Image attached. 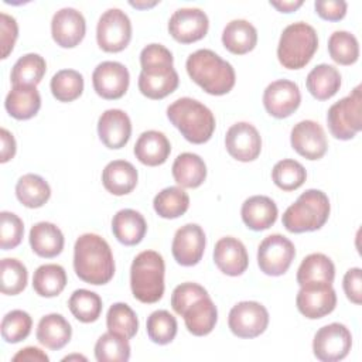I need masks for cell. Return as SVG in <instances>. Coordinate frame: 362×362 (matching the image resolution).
Returning <instances> with one entry per match:
<instances>
[{"label":"cell","mask_w":362,"mask_h":362,"mask_svg":"<svg viewBox=\"0 0 362 362\" xmlns=\"http://www.w3.org/2000/svg\"><path fill=\"white\" fill-rule=\"evenodd\" d=\"M329 57L339 65H352L359 58V44L348 31H334L328 38Z\"/></svg>","instance_id":"cell-43"},{"label":"cell","mask_w":362,"mask_h":362,"mask_svg":"<svg viewBox=\"0 0 362 362\" xmlns=\"http://www.w3.org/2000/svg\"><path fill=\"white\" fill-rule=\"evenodd\" d=\"M132 40V23L120 8L106 10L96 25V41L106 52L123 51Z\"/></svg>","instance_id":"cell-9"},{"label":"cell","mask_w":362,"mask_h":362,"mask_svg":"<svg viewBox=\"0 0 362 362\" xmlns=\"http://www.w3.org/2000/svg\"><path fill=\"white\" fill-rule=\"evenodd\" d=\"M168 120L194 144L206 143L215 130L214 113L192 98H180L167 107Z\"/></svg>","instance_id":"cell-4"},{"label":"cell","mask_w":362,"mask_h":362,"mask_svg":"<svg viewBox=\"0 0 362 362\" xmlns=\"http://www.w3.org/2000/svg\"><path fill=\"white\" fill-rule=\"evenodd\" d=\"M209 28L205 11L195 7L178 8L168 20V33L181 44H191L204 38Z\"/></svg>","instance_id":"cell-14"},{"label":"cell","mask_w":362,"mask_h":362,"mask_svg":"<svg viewBox=\"0 0 362 362\" xmlns=\"http://www.w3.org/2000/svg\"><path fill=\"white\" fill-rule=\"evenodd\" d=\"M74 269L85 283L93 286L109 283L115 274V260L109 243L96 233L81 235L74 246Z\"/></svg>","instance_id":"cell-2"},{"label":"cell","mask_w":362,"mask_h":362,"mask_svg":"<svg viewBox=\"0 0 362 362\" xmlns=\"http://www.w3.org/2000/svg\"><path fill=\"white\" fill-rule=\"evenodd\" d=\"M24 235L23 221L13 212L3 211L0 214V247L10 250L17 247Z\"/></svg>","instance_id":"cell-48"},{"label":"cell","mask_w":362,"mask_h":362,"mask_svg":"<svg viewBox=\"0 0 362 362\" xmlns=\"http://www.w3.org/2000/svg\"><path fill=\"white\" fill-rule=\"evenodd\" d=\"M189 78L206 93L221 96L232 90L236 75L233 66L212 49H197L185 62Z\"/></svg>","instance_id":"cell-3"},{"label":"cell","mask_w":362,"mask_h":362,"mask_svg":"<svg viewBox=\"0 0 362 362\" xmlns=\"http://www.w3.org/2000/svg\"><path fill=\"white\" fill-rule=\"evenodd\" d=\"M0 141H1L0 161L1 163H7L16 154V140H14V136L7 129L3 127L0 130Z\"/></svg>","instance_id":"cell-53"},{"label":"cell","mask_w":362,"mask_h":362,"mask_svg":"<svg viewBox=\"0 0 362 362\" xmlns=\"http://www.w3.org/2000/svg\"><path fill=\"white\" fill-rule=\"evenodd\" d=\"M296 304L305 318L318 320L334 311L337 294L331 283H308L300 286Z\"/></svg>","instance_id":"cell-13"},{"label":"cell","mask_w":362,"mask_h":362,"mask_svg":"<svg viewBox=\"0 0 362 362\" xmlns=\"http://www.w3.org/2000/svg\"><path fill=\"white\" fill-rule=\"evenodd\" d=\"M308 92L318 100H327L332 98L341 88L339 71L328 64H320L314 66L305 79Z\"/></svg>","instance_id":"cell-32"},{"label":"cell","mask_w":362,"mask_h":362,"mask_svg":"<svg viewBox=\"0 0 362 362\" xmlns=\"http://www.w3.org/2000/svg\"><path fill=\"white\" fill-rule=\"evenodd\" d=\"M291 147L307 160L321 158L328 148L324 129L314 120H301L291 129Z\"/></svg>","instance_id":"cell-19"},{"label":"cell","mask_w":362,"mask_h":362,"mask_svg":"<svg viewBox=\"0 0 362 362\" xmlns=\"http://www.w3.org/2000/svg\"><path fill=\"white\" fill-rule=\"evenodd\" d=\"M157 3H158V1H129L130 6H133V7H136V8H140V10L148 8V7H154Z\"/></svg>","instance_id":"cell-56"},{"label":"cell","mask_w":362,"mask_h":362,"mask_svg":"<svg viewBox=\"0 0 362 362\" xmlns=\"http://www.w3.org/2000/svg\"><path fill=\"white\" fill-rule=\"evenodd\" d=\"M173 62V54L161 44H148L141 49L137 85L146 98L163 99L177 89L180 78Z\"/></svg>","instance_id":"cell-1"},{"label":"cell","mask_w":362,"mask_h":362,"mask_svg":"<svg viewBox=\"0 0 362 362\" xmlns=\"http://www.w3.org/2000/svg\"><path fill=\"white\" fill-rule=\"evenodd\" d=\"M315 13L328 21H339L345 17L348 4L344 0H317L314 3Z\"/></svg>","instance_id":"cell-52"},{"label":"cell","mask_w":362,"mask_h":362,"mask_svg":"<svg viewBox=\"0 0 362 362\" xmlns=\"http://www.w3.org/2000/svg\"><path fill=\"white\" fill-rule=\"evenodd\" d=\"M164 259L156 250L140 252L130 267V287L136 300L157 303L164 294Z\"/></svg>","instance_id":"cell-5"},{"label":"cell","mask_w":362,"mask_h":362,"mask_svg":"<svg viewBox=\"0 0 362 362\" xmlns=\"http://www.w3.org/2000/svg\"><path fill=\"white\" fill-rule=\"evenodd\" d=\"M68 307L78 321L88 324L95 322L100 317L103 305L99 294L86 288H79L71 294Z\"/></svg>","instance_id":"cell-39"},{"label":"cell","mask_w":362,"mask_h":362,"mask_svg":"<svg viewBox=\"0 0 362 362\" xmlns=\"http://www.w3.org/2000/svg\"><path fill=\"white\" fill-rule=\"evenodd\" d=\"M307 178V171L301 163L284 158L274 164L272 170L273 182L283 191H294L300 188Z\"/></svg>","instance_id":"cell-44"},{"label":"cell","mask_w":362,"mask_h":362,"mask_svg":"<svg viewBox=\"0 0 362 362\" xmlns=\"http://www.w3.org/2000/svg\"><path fill=\"white\" fill-rule=\"evenodd\" d=\"M72 359H76V361H86V358H85L83 355H78V354L68 355V356H65L62 361H72Z\"/></svg>","instance_id":"cell-57"},{"label":"cell","mask_w":362,"mask_h":362,"mask_svg":"<svg viewBox=\"0 0 362 362\" xmlns=\"http://www.w3.org/2000/svg\"><path fill=\"white\" fill-rule=\"evenodd\" d=\"M296 256V247L290 239L280 233L264 238L257 249V264L267 276L284 274Z\"/></svg>","instance_id":"cell-10"},{"label":"cell","mask_w":362,"mask_h":362,"mask_svg":"<svg viewBox=\"0 0 362 362\" xmlns=\"http://www.w3.org/2000/svg\"><path fill=\"white\" fill-rule=\"evenodd\" d=\"M18 37V25L13 16L0 13V41H1V58L6 59L13 51L16 40Z\"/></svg>","instance_id":"cell-50"},{"label":"cell","mask_w":362,"mask_h":362,"mask_svg":"<svg viewBox=\"0 0 362 362\" xmlns=\"http://www.w3.org/2000/svg\"><path fill=\"white\" fill-rule=\"evenodd\" d=\"M277 205L266 195L249 197L240 209L243 223L252 230H264L274 225L277 219Z\"/></svg>","instance_id":"cell-23"},{"label":"cell","mask_w":362,"mask_h":362,"mask_svg":"<svg viewBox=\"0 0 362 362\" xmlns=\"http://www.w3.org/2000/svg\"><path fill=\"white\" fill-rule=\"evenodd\" d=\"M329 199L320 189L304 191L283 214V226L291 233L313 232L325 225L329 216Z\"/></svg>","instance_id":"cell-6"},{"label":"cell","mask_w":362,"mask_h":362,"mask_svg":"<svg viewBox=\"0 0 362 362\" xmlns=\"http://www.w3.org/2000/svg\"><path fill=\"white\" fill-rule=\"evenodd\" d=\"M209 296L208 291L198 283H181L177 286L171 294V307L178 314L182 315V313L197 300Z\"/></svg>","instance_id":"cell-49"},{"label":"cell","mask_w":362,"mask_h":362,"mask_svg":"<svg viewBox=\"0 0 362 362\" xmlns=\"http://www.w3.org/2000/svg\"><path fill=\"white\" fill-rule=\"evenodd\" d=\"M318 48L317 31L313 25L297 21L287 25L279 40L277 58L287 69L304 68Z\"/></svg>","instance_id":"cell-7"},{"label":"cell","mask_w":362,"mask_h":362,"mask_svg":"<svg viewBox=\"0 0 362 362\" xmlns=\"http://www.w3.org/2000/svg\"><path fill=\"white\" fill-rule=\"evenodd\" d=\"M137 170L126 160H113L103 168L102 182L106 191L113 195H126L132 192L137 184Z\"/></svg>","instance_id":"cell-28"},{"label":"cell","mask_w":362,"mask_h":362,"mask_svg":"<svg viewBox=\"0 0 362 362\" xmlns=\"http://www.w3.org/2000/svg\"><path fill=\"white\" fill-rule=\"evenodd\" d=\"M225 147L238 161H253L262 151V137L257 129L247 122L232 124L225 136Z\"/></svg>","instance_id":"cell-17"},{"label":"cell","mask_w":362,"mask_h":362,"mask_svg":"<svg viewBox=\"0 0 362 362\" xmlns=\"http://www.w3.org/2000/svg\"><path fill=\"white\" fill-rule=\"evenodd\" d=\"M270 6L277 8L281 13H291L296 11L298 7L303 6V0H290V1H270Z\"/></svg>","instance_id":"cell-55"},{"label":"cell","mask_w":362,"mask_h":362,"mask_svg":"<svg viewBox=\"0 0 362 362\" xmlns=\"http://www.w3.org/2000/svg\"><path fill=\"white\" fill-rule=\"evenodd\" d=\"M95 358L99 362H126L130 358V344L126 337L115 332L102 334L95 344Z\"/></svg>","instance_id":"cell-40"},{"label":"cell","mask_w":362,"mask_h":362,"mask_svg":"<svg viewBox=\"0 0 362 362\" xmlns=\"http://www.w3.org/2000/svg\"><path fill=\"white\" fill-rule=\"evenodd\" d=\"M222 44L232 54H247L257 44V31L247 20H232L222 31Z\"/></svg>","instance_id":"cell-31"},{"label":"cell","mask_w":362,"mask_h":362,"mask_svg":"<svg viewBox=\"0 0 362 362\" xmlns=\"http://www.w3.org/2000/svg\"><path fill=\"white\" fill-rule=\"evenodd\" d=\"M335 277V266L332 260L322 253H311L305 256L297 270V283L300 286L308 283H332Z\"/></svg>","instance_id":"cell-34"},{"label":"cell","mask_w":362,"mask_h":362,"mask_svg":"<svg viewBox=\"0 0 362 362\" xmlns=\"http://www.w3.org/2000/svg\"><path fill=\"white\" fill-rule=\"evenodd\" d=\"M153 206L158 216L164 219H175L187 212L189 197L180 187H167L154 197Z\"/></svg>","instance_id":"cell-38"},{"label":"cell","mask_w":362,"mask_h":362,"mask_svg":"<svg viewBox=\"0 0 362 362\" xmlns=\"http://www.w3.org/2000/svg\"><path fill=\"white\" fill-rule=\"evenodd\" d=\"M85 31V17L76 8L64 7L58 10L51 20L52 40L62 48L76 47L83 40Z\"/></svg>","instance_id":"cell-20"},{"label":"cell","mask_w":362,"mask_h":362,"mask_svg":"<svg viewBox=\"0 0 362 362\" xmlns=\"http://www.w3.org/2000/svg\"><path fill=\"white\" fill-rule=\"evenodd\" d=\"M112 232L122 245L134 246L143 240L147 232V223L140 212L126 208L113 216Z\"/></svg>","instance_id":"cell-27"},{"label":"cell","mask_w":362,"mask_h":362,"mask_svg":"<svg viewBox=\"0 0 362 362\" xmlns=\"http://www.w3.org/2000/svg\"><path fill=\"white\" fill-rule=\"evenodd\" d=\"M146 329L148 338L154 344L167 345L175 338L178 324L175 317L167 310H157L148 315Z\"/></svg>","instance_id":"cell-46"},{"label":"cell","mask_w":362,"mask_h":362,"mask_svg":"<svg viewBox=\"0 0 362 362\" xmlns=\"http://www.w3.org/2000/svg\"><path fill=\"white\" fill-rule=\"evenodd\" d=\"M171 153V144L164 133L157 130L143 132L136 144H134V156L136 158L148 167L161 165L167 161Z\"/></svg>","instance_id":"cell-24"},{"label":"cell","mask_w":362,"mask_h":362,"mask_svg":"<svg viewBox=\"0 0 362 362\" xmlns=\"http://www.w3.org/2000/svg\"><path fill=\"white\" fill-rule=\"evenodd\" d=\"M35 337L41 345H44L48 349L58 351L64 348L71 337H72V328L71 324L62 317L61 314L52 313L44 315L35 331Z\"/></svg>","instance_id":"cell-29"},{"label":"cell","mask_w":362,"mask_h":362,"mask_svg":"<svg viewBox=\"0 0 362 362\" xmlns=\"http://www.w3.org/2000/svg\"><path fill=\"white\" fill-rule=\"evenodd\" d=\"M173 177L184 188H198L206 178L204 160L194 153H181L173 163Z\"/></svg>","instance_id":"cell-33"},{"label":"cell","mask_w":362,"mask_h":362,"mask_svg":"<svg viewBox=\"0 0 362 362\" xmlns=\"http://www.w3.org/2000/svg\"><path fill=\"white\" fill-rule=\"evenodd\" d=\"M362 95L358 85L348 96L335 102L327 113V124L338 140H351L362 129Z\"/></svg>","instance_id":"cell-8"},{"label":"cell","mask_w":362,"mask_h":362,"mask_svg":"<svg viewBox=\"0 0 362 362\" xmlns=\"http://www.w3.org/2000/svg\"><path fill=\"white\" fill-rule=\"evenodd\" d=\"M28 280L27 267L17 259L6 257L0 263V290L3 294L16 296L21 293Z\"/></svg>","instance_id":"cell-45"},{"label":"cell","mask_w":362,"mask_h":362,"mask_svg":"<svg viewBox=\"0 0 362 362\" xmlns=\"http://www.w3.org/2000/svg\"><path fill=\"white\" fill-rule=\"evenodd\" d=\"M342 287L346 298L359 305L362 303V270L359 267L349 269L344 276Z\"/></svg>","instance_id":"cell-51"},{"label":"cell","mask_w":362,"mask_h":362,"mask_svg":"<svg viewBox=\"0 0 362 362\" xmlns=\"http://www.w3.org/2000/svg\"><path fill=\"white\" fill-rule=\"evenodd\" d=\"M300 102V88L288 79H277L269 83L263 92V106L276 119H284L293 115L298 109Z\"/></svg>","instance_id":"cell-15"},{"label":"cell","mask_w":362,"mask_h":362,"mask_svg":"<svg viewBox=\"0 0 362 362\" xmlns=\"http://www.w3.org/2000/svg\"><path fill=\"white\" fill-rule=\"evenodd\" d=\"M206 239L202 228L197 223H187L177 229L171 252L175 262L181 266H195L201 262L205 250Z\"/></svg>","instance_id":"cell-18"},{"label":"cell","mask_w":362,"mask_h":362,"mask_svg":"<svg viewBox=\"0 0 362 362\" xmlns=\"http://www.w3.org/2000/svg\"><path fill=\"white\" fill-rule=\"evenodd\" d=\"M66 286V272L62 266L49 263L40 266L33 276V288L41 297H55Z\"/></svg>","instance_id":"cell-36"},{"label":"cell","mask_w":362,"mask_h":362,"mask_svg":"<svg viewBox=\"0 0 362 362\" xmlns=\"http://www.w3.org/2000/svg\"><path fill=\"white\" fill-rule=\"evenodd\" d=\"M187 329L195 337H204L212 332L218 321V310L209 296L194 301L184 313Z\"/></svg>","instance_id":"cell-26"},{"label":"cell","mask_w":362,"mask_h":362,"mask_svg":"<svg viewBox=\"0 0 362 362\" xmlns=\"http://www.w3.org/2000/svg\"><path fill=\"white\" fill-rule=\"evenodd\" d=\"M30 246L40 257L51 259L64 249V235L61 229L51 222H38L30 229Z\"/></svg>","instance_id":"cell-30"},{"label":"cell","mask_w":362,"mask_h":362,"mask_svg":"<svg viewBox=\"0 0 362 362\" xmlns=\"http://www.w3.org/2000/svg\"><path fill=\"white\" fill-rule=\"evenodd\" d=\"M228 325L232 334L239 338H256L266 331L269 313L257 301H240L230 308Z\"/></svg>","instance_id":"cell-11"},{"label":"cell","mask_w":362,"mask_h":362,"mask_svg":"<svg viewBox=\"0 0 362 362\" xmlns=\"http://www.w3.org/2000/svg\"><path fill=\"white\" fill-rule=\"evenodd\" d=\"M352 346L351 331L339 322L321 327L313 341L314 356L322 362H335L344 359Z\"/></svg>","instance_id":"cell-12"},{"label":"cell","mask_w":362,"mask_h":362,"mask_svg":"<svg viewBox=\"0 0 362 362\" xmlns=\"http://www.w3.org/2000/svg\"><path fill=\"white\" fill-rule=\"evenodd\" d=\"M106 327L107 331L130 339L139 329V320L136 313L126 303H115L107 310Z\"/></svg>","instance_id":"cell-42"},{"label":"cell","mask_w":362,"mask_h":362,"mask_svg":"<svg viewBox=\"0 0 362 362\" xmlns=\"http://www.w3.org/2000/svg\"><path fill=\"white\" fill-rule=\"evenodd\" d=\"M214 262L216 267L226 276H240L249 266V256L245 245L233 238H221L214 247Z\"/></svg>","instance_id":"cell-22"},{"label":"cell","mask_w":362,"mask_h":362,"mask_svg":"<svg viewBox=\"0 0 362 362\" xmlns=\"http://www.w3.org/2000/svg\"><path fill=\"white\" fill-rule=\"evenodd\" d=\"M98 134L107 148H122L132 136V122L120 109L105 110L98 120Z\"/></svg>","instance_id":"cell-21"},{"label":"cell","mask_w":362,"mask_h":362,"mask_svg":"<svg viewBox=\"0 0 362 362\" xmlns=\"http://www.w3.org/2000/svg\"><path fill=\"white\" fill-rule=\"evenodd\" d=\"M13 361L14 362H18V361H21V362L23 361L24 362H48L49 358L44 351H41L37 346H25L23 349H20L13 356Z\"/></svg>","instance_id":"cell-54"},{"label":"cell","mask_w":362,"mask_h":362,"mask_svg":"<svg viewBox=\"0 0 362 362\" xmlns=\"http://www.w3.org/2000/svg\"><path fill=\"white\" fill-rule=\"evenodd\" d=\"M17 199L27 208H40L51 197L48 182L37 174H24L16 184Z\"/></svg>","instance_id":"cell-35"},{"label":"cell","mask_w":362,"mask_h":362,"mask_svg":"<svg viewBox=\"0 0 362 362\" xmlns=\"http://www.w3.org/2000/svg\"><path fill=\"white\" fill-rule=\"evenodd\" d=\"M47 71V62L40 54H25L20 57L11 68L10 79L13 85L37 86Z\"/></svg>","instance_id":"cell-37"},{"label":"cell","mask_w":362,"mask_h":362,"mask_svg":"<svg viewBox=\"0 0 362 362\" xmlns=\"http://www.w3.org/2000/svg\"><path fill=\"white\" fill-rule=\"evenodd\" d=\"M33 327V320L23 310H11L1 320V337L8 344H17L25 339Z\"/></svg>","instance_id":"cell-47"},{"label":"cell","mask_w":362,"mask_h":362,"mask_svg":"<svg viewBox=\"0 0 362 362\" xmlns=\"http://www.w3.org/2000/svg\"><path fill=\"white\" fill-rule=\"evenodd\" d=\"M130 75L127 68L116 61L100 62L92 74L95 92L103 99H120L129 88Z\"/></svg>","instance_id":"cell-16"},{"label":"cell","mask_w":362,"mask_h":362,"mask_svg":"<svg viewBox=\"0 0 362 362\" xmlns=\"http://www.w3.org/2000/svg\"><path fill=\"white\" fill-rule=\"evenodd\" d=\"M4 107L17 120L34 117L41 107V96L33 85H13L6 96Z\"/></svg>","instance_id":"cell-25"},{"label":"cell","mask_w":362,"mask_h":362,"mask_svg":"<svg viewBox=\"0 0 362 362\" xmlns=\"http://www.w3.org/2000/svg\"><path fill=\"white\" fill-rule=\"evenodd\" d=\"M51 92L59 102H72L83 92V76L75 69H61L51 79Z\"/></svg>","instance_id":"cell-41"}]
</instances>
